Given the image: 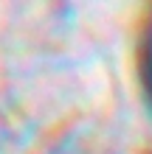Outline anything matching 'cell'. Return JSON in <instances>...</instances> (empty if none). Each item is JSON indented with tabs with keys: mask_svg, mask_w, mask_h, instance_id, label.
Here are the masks:
<instances>
[{
	"mask_svg": "<svg viewBox=\"0 0 152 154\" xmlns=\"http://www.w3.org/2000/svg\"><path fill=\"white\" fill-rule=\"evenodd\" d=\"M147 51H149V67H147V70H149V79H152V34H149V45H147Z\"/></svg>",
	"mask_w": 152,
	"mask_h": 154,
	"instance_id": "obj_1",
	"label": "cell"
}]
</instances>
